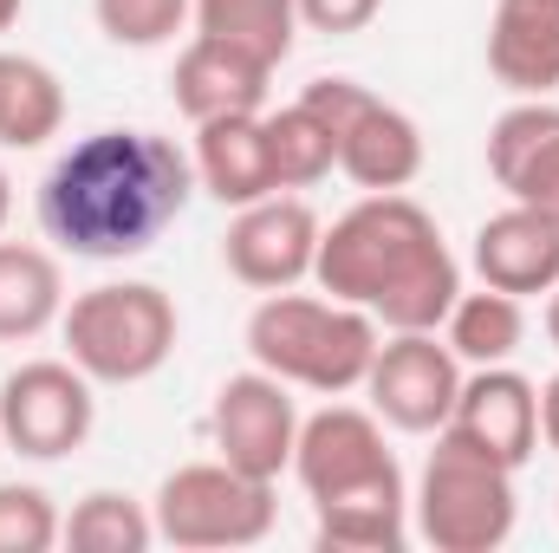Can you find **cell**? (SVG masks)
I'll return each instance as SVG.
<instances>
[{
    "label": "cell",
    "instance_id": "1",
    "mask_svg": "<svg viewBox=\"0 0 559 553\" xmlns=\"http://www.w3.org/2000/svg\"><path fill=\"white\" fill-rule=\"evenodd\" d=\"M195 163L156 131H92L39 183V228L79 261H131L189 209Z\"/></svg>",
    "mask_w": 559,
    "mask_h": 553
},
{
    "label": "cell",
    "instance_id": "2",
    "mask_svg": "<svg viewBox=\"0 0 559 553\" xmlns=\"http://www.w3.org/2000/svg\"><path fill=\"white\" fill-rule=\"evenodd\" d=\"M319 293L365 306L384 332H436L462 293V268L436 228V215L404 189L365 196L319 235L312 261Z\"/></svg>",
    "mask_w": 559,
    "mask_h": 553
},
{
    "label": "cell",
    "instance_id": "3",
    "mask_svg": "<svg viewBox=\"0 0 559 553\" xmlns=\"http://www.w3.org/2000/svg\"><path fill=\"white\" fill-rule=\"evenodd\" d=\"M293 475L319 515L325 553H397L411 541V489L384 443V416L325 404L299 423Z\"/></svg>",
    "mask_w": 559,
    "mask_h": 553
},
{
    "label": "cell",
    "instance_id": "4",
    "mask_svg": "<svg viewBox=\"0 0 559 553\" xmlns=\"http://www.w3.org/2000/svg\"><path fill=\"white\" fill-rule=\"evenodd\" d=\"M378 319L365 306L345 299H319V293H267L248 319V352L261 372H274L280 385L319 391V398H345L365 385L371 358H378Z\"/></svg>",
    "mask_w": 559,
    "mask_h": 553
},
{
    "label": "cell",
    "instance_id": "5",
    "mask_svg": "<svg viewBox=\"0 0 559 553\" xmlns=\"http://www.w3.org/2000/svg\"><path fill=\"white\" fill-rule=\"evenodd\" d=\"M59 332H66V358L92 385H143L169 365L182 319H176V299L163 286L105 280V286H85L59 313Z\"/></svg>",
    "mask_w": 559,
    "mask_h": 553
},
{
    "label": "cell",
    "instance_id": "6",
    "mask_svg": "<svg viewBox=\"0 0 559 553\" xmlns=\"http://www.w3.org/2000/svg\"><path fill=\"white\" fill-rule=\"evenodd\" d=\"M417 534L436 553H495L508 548L521 502H514V469L495 462L488 449H475L455 430H436V449L417 475L411 495Z\"/></svg>",
    "mask_w": 559,
    "mask_h": 553
},
{
    "label": "cell",
    "instance_id": "7",
    "mask_svg": "<svg viewBox=\"0 0 559 553\" xmlns=\"http://www.w3.org/2000/svg\"><path fill=\"white\" fill-rule=\"evenodd\" d=\"M156 541L189 553H228V548H254L274 534V482L267 475H248L235 462H182L163 475L156 502Z\"/></svg>",
    "mask_w": 559,
    "mask_h": 553
},
{
    "label": "cell",
    "instance_id": "8",
    "mask_svg": "<svg viewBox=\"0 0 559 553\" xmlns=\"http://www.w3.org/2000/svg\"><path fill=\"white\" fill-rule=\"evenodd\" d=\"M299 105L325 118V131L338 143V169H345L358 189L384 196V189H411L423 176L417 118L397 111V105H384V98L365 92L358 79H312V85L299 92Z\"/></svg>",
    "mask_w": 559,
    "mask_h": 553
},
{
    "label": "cell",
    "instance_id": "9",
    "mask_svg": "<svg viewBox=\"0 0 559 553\" xmlns=\"http://www.w3.org/2000/svg\"><path fill=\"white\" fill-rule=\"evenodd\" d=\"M92 423H98V398L72 358H33L0 378V436H7V449H20L33 462L72 456L92 436Z\"/></svg>",
    "mask_w": 559,
    "mask_h": 553
},
{
    "label": "cell",
    "instance_id": "10",
    "mask_svg": "<svg viewBox=\"0 0 559 553\" xmlns=\"http://www.w3.org/2000/svg\"><path fill=\"white\" fill-rule=\"evenodd\" d=\"M365 391H371V411L384 416L391 430L404 436H436L449 411H455V391H462V358L449 352V339L436 332H391L365 372Z\"/></svg>",
    "mask_w": 559,
    "mask_h": 553
},
{
    "label": "cell",
    "instance_id": "11",
    "mask_svg": "<svg viewBox=\"0 0 559 553\" xmlns=\"http://www.w3.org/2000/svg\"><path fill=\"white\" fill-rule=\"evenodd\" d=\"M319 235H325V228H319L312 202L280 196V189H274V196H261V202L235 209L222 255H228V274L241 280V286H254V293H286V286L312 280Z\"/></svg>",
    "mask_w": 559,
    "mask_h": 553
},
{
    "label": "cell",
    "instance_id": "12",
    "mask_svg": "<svg viewBox=\"0 0 559 553\" xmlns=\"http://www.w3.org/2000/svg\"><path fill=\"white\" fill-rule=\"evenodd\" d=\"M209 436H215V456L248 469V475H267L280 482V469H293V443H299V411L286 398L274 372H235L222 391H215V411H209Z\"/></svg>",
    "mask_w": 559,
    "mask_h": 553
},
{
    "label": "cell",
    "instance_id": "13",
    "mask_svg": "<svg viewBox=\"0 0 559 553\" xmlns=\"http://www.w3.org/2000/svg\"><path fill=\"white\" fill-rule=\"evenodd\" d=\"M442 430L468 436L475 449H488L495 462L521 469L540 449V391L534 378H521L514 365H475L455 391V411Z\"/></svg>",
    "mask_w": 559,
    "mask_h": 553
},
{
    "label": "cell",
    "instance_id": "14",
    "mask_svg": "<svg viewBox=\"0 0 559 553\" xmlns=\"http://www.w3.org/2000/svg\"><path fill=\"white\" fill-rule=\"evenodd\" d=\"M267 79L274 66L228 46V39H209L195 33L176 59V111L189 125H215V118H248V111H267Z\"/></svg>",
    "mask_w": 559,
    "mask_h": 553
},
{
    "label": "cell",
    "instance_id": "15",
    "mask_svg": "<svg viewBox=\"0 0 559 553\" xmlns=\"http://www.w3.org/2000/svg\"><path fill=\"white\" fill-rule=\"evenodd\" d=\"M488 176L508 189V202L559 215V105L521 98L488 131Z\"/></svg>",
    "mask_w": 559,
    "mask_h": 553
},
{
    "label": "cell",
    "instance_id": "16",
    "mask_svg": "<svg viewBox=\"0 0 559 553\" xmlns=\"http://www.w3.org/2000/svg\"><path fill=\"white\" fill-rule=\"evenodd\" d=\"M475 274L481 286H501L514 299L527 293H554L559 286V215L508 202L501 215H488L475 228Z\"/></svg>",
    "mask_w": 559,
    "mask_h": 553
},
{
    "label": "cell",
    "instance_id": "17",
    "mask_svg": "<svg viewBox=\"0 0 559 553\" xmlns=\"http://www.w3.org/2000/svg\"><path fill=\"white\" fill-rule=\"evenodd\" d=\"M488 72L514 98H554L559 92V0H495Z\"/></svg>",
    "mask_w": 559,
    "mask_h": 553
},
{
    "label": "cell",
    "instance_id": "18",
    "mask_svg": "<svg viewBox=\"0 0 559 553\" xmlns=\"http://www.w3.org/2000/svg\"><path fill=\"white\" fill-rule=\"evenodd\" d=\"M195 183L222 202V209H248L261 196H274V150H267V111L248 118H215L195 125Z\"/></svg>",
    "mask_w": 559,
    "mask_h": 553
},
{
    "label": "cell",
    "instance_id": "19",
    "mask_svg": "<svg viewBox=\"0 0 559 553\" xmlns=\"http://www.w3.org/2000/svg\"><path fill=\"white\" fill-rule=\"evenodd\" d=\"M66 313V274L33 242H0V345L39 339Z\"/></svg>",
    "mask_w": 559,
    "mask_h": 553
},
{
    "label": "cell",
    "instance_id": "20",
    "mask_svg": "<svg viewBox=\"0 0 559 553\" xmlns=\"http://www.w3.org/2000/svg\"><path fill=\"white\" fill-rule=\"evenodd\" d=\"M442 339L462 365H508L527 339V306L501 286H481V293H455L449 319H442Z\"/></svg>",
    "mask_w": 559,
    "mask_h": 553
},
{
    "label": "cell",
    "instance_id": "21",
    "mask_svg": "<svg viewBox=\"0 0 559 553\" xmlns=\"http://www.w3.org/2000/svg\"><path fill=\"white\" fill-rule=\"evenodd\" d=\"M59 125H66L59 79L26 52H0V150H39L46 138H59Z\"/></svg>",
    "mask_w": 559,
    "mask_h": 553
},
{
    "label": "cell",
    "instance_id": "22",
    "mask_svg": "<svg viewBox=\"0 0 559 553\" xmlns=\"http://www.w3.org/2000/svg\"><path fill=\"white\" fill-rule=\"evenodd\" d=\"M189 20H195V33L228 39V46L280 66L293 52V33H299V0H195Z\"/></svg>",
    "mask_w": 559,
    "mask_h": 553
},
{
    "label": "cell",
    "instance_id": "23",
    "mask_svg": "<svg viewBox=\"0 0 559 553\" xmlns=\"http://www.w3.org/2000/svg\"><path fill=\"white\" fill-rule=\"evenodd\" d=\"M267 150H274V183L280 189H312L338 169V143L325 131L319 111H306L299 98L267 111Z\"/></svg>",
    "mask_w": 559,
    "mask_h": 553
},
{
    "label": "cell",
    "instance_id": "24",
    "mask_svg": "<svg viewBox=\"0 0 559 553\" xmlns=\"http://www.w3.org/2000/svg\"><path fill=\"white\" fill-rule=\"evenodd\" d=\"M59 541H72L79 553H143L156 541V515L143 502H131V495H118V489H92L72 508Z\"/></svg>",
    "mask_w": 559,
    "mask_h": 553
},
{
    "label": "cell",
    "instance_id": "25",
    "mask_svg": "<svg viewBox=\"0 0 559 553\" xmlns=\"http://www.w3.org/2000/svg\"><path fill=\"white\" fill-rule=\"evenodd\" d=\"M92 13H98V33L111 39V46H169L176 33H182V20L195 13V0H92Z\"/></svg>",
    "mask_w": 559,
    "mask_h": 553
},
{
    "label": "cell",
    "instance_id": "26",
    "mask_svg": "<svg viewBox=\"0 0 559 553\" xmlns=\"http://www.w3.org/2000/svg\"><path fill=\"white\" fill-rule=\"evenodd\" d=\"M66 534L59 508L33 482H0V553H46Z\"/></svg>",
    "mask_w": 559,
    "mask_h": 553
},
{
    "label": "cell",
    "instance_id": "27",
    "mask_svg": "<svg viewBox=\"0 0 559 553\" xmlns=\"http://www.w3.org/2000/svg\"><path fill=\"white\" fill-rule=\"evenodd\" d=\"M384 0H299V26L312 33H365Z\"/></svg>",
    "mask_w": 559,
    "mask_h": 553
},
{
    "label": "cell",
    "instance_id": "28",
    "mask_svg": "<svg viewBox=\"0 0 559 553\" xmlns=\"http://www.w3.org/2000/svg\"><path fill=\"white\" fill-rule=\"evenodd\" d=\"M540 436H547V449L559 456V372L547 378V391H540Z\"/></svg>",
    "mask_w": 559,
    "mask_h": 553
},
{
    "label": "cell",
    "instance_id": "29",
    "mask_svg": "<svg viewBox=\"0 0 559 553\" xmlns=\"http://www.w3.org/2000/svg\"><path fill=\"white\" fill-rule=\"evenodd\" d=\"M547 339H554V352H559V286H554V299H547Z\"/></svg>",
    "mask_w": 559,
    "mask_h": 553
},
{
    "label": "cell",
    "instance_id": "30",
    "mask_svg": "<svg viewBox=\"0 0 559 553\" xmlns=\"http://www.w3.org/2000/svg\"><path fill=\"white\" fill-rule=\"evenodd\" d=\"M7 215H13V183H7V169H0V228H7Z\"/></svg>",
    "mask_w": 559,
    "mask_h": 553
},
{
    "label": "cell",
    "instance_id": "31",
    "mask_svg": "<svg viewBox=\"0 0 559 553\" xmlns=\"http://www.w3.org/2000/svg\"><path fill=\"white\" fill-rule=\"evenodd\" d=\"M20 7H26V0H0V33H7V26L20 20Z\"/></svg>",
    "mask_w": 559,
    "mask_h": 553
},
{
    "label": "cell",
    "instance_id": "32",
    "mask_svg": "<svg viewBox=\"0 0 559 553\" xmlns=\"http://www.w3.org/2000/svg\"><path fill=\"white\" fill-rule=\"evenodd\" d=\"M0 449H7V436H0Z\"/></svg>",
    "mask_w": 559,
    "mask_h": 553
}]
</instances>
